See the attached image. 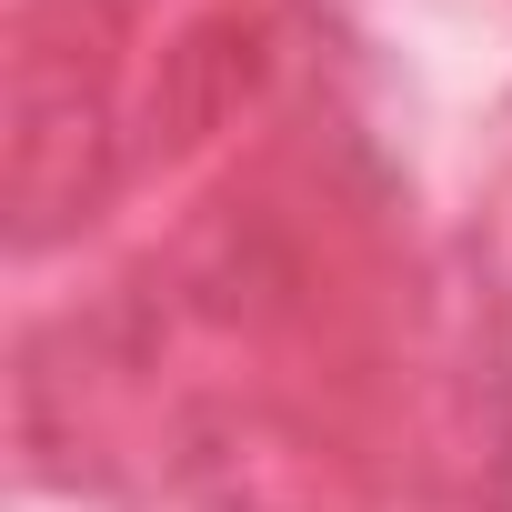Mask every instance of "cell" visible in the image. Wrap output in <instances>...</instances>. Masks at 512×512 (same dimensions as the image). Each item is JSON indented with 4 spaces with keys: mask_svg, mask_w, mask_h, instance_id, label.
Returning <instances> with one entry per match:
<instances>
[]
</instances>
